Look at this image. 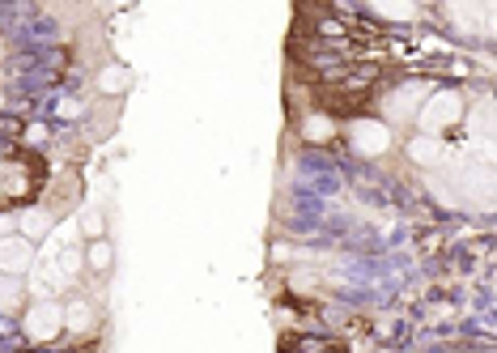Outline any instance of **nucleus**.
<instances>
[{
	"mask_svg": "<svg viewBox=\"0 0 497 353\" xmlns=\"http://www.w3.org/2000/svg\"><path fill=\"white\" fill-rule=\"evenodd\" d=\"M90 319H94L90 302H73V307L64 311V324H68V328H76V333H85V328H90Z\"/></svg>",
	"mask_w": 497,
	"mask_h": 353,
	"instance_id": "nucleus-7",
	"label": "nucleus"
},
{
	"mask_svg": "<svg viewBox=\"0 0 497 353\" xmlns=\"http://www.w3.org/2000/svg\"><path fill=\"white\" fill-rule=\"evenodd\" d=\"M327 132H332V124H327V119H310V124H306V137L310 140H327Z\"/></svg>",
	"mask_w": 497,
	"mask_h": 353,
	"instance_id": "nucleus-12",
	"label": "nucleus"
},
{
	"mask_svg": "<svg viewBox=\"0 0 497 353\" xmlns=\"http://www.w3.org/2000/svg\"><path fill=\"white\" fill-rule=\"evenodd\" d=\"M417 94H425L421 85H408V90H400V94H391V102H387V116L391 119H408L413 116V99Z\"/></svg>",
	"mask_w": 497,
	"mask_h": 353,
	"instance_id": "nucleus-5",
	"label": "nucleus"
},
{
	"mask_svg": "<svg viewBox=\"0 0 497 353\" xmlns=\"http://www.w3.org/2000/svg\"><path fill=\"white\" fill-rule=\"evenodd\" d=\"M85 260L94 264L98 273H107V269H111V260H115L111 243H107V238H94V243H90V252H85Z\"/></svg>",
	"mask_w": 497,
	"mask_h": 353,
	"instance_id": "nucleus-6",
	"label": "nucleus"
},
{
	"mask_svg": "<svg viewBox=\"0 0 497 353\" xmlns=\"http://www.w3.org/2000/svg\"><path fill=\"white\" fill-rule=\"evenodd\" d=\"M47 226H52V217L47 213H21V230H26V238L47 235Z\"/></svg>",
	"mask_w": 497,
	"mask_h": 353,
	"instance_id": "nucleus-9",
	"label": "nucleus"
},
{
	"mask_svg": "<svg viewBox=\"0 0 497 353\" xmlns=\"http://www.w3.org/2000/svg\"><path fill=\"white\" fill-rule=\"evenodd\" d=\"M349 132H353V149L365 157H379L391 149V132H387L382 124H374V119H357Z\"/></svg>",
	"mask_w": 497,
	"mask_h": 353,
	"instance_id": "nucleus-3",
	"label": "nucleus"
},
{
	"mask_svg": "<svg viewBox=\"0 0 497 353\" xmlns=\"http://www.w3.org/2000/svg\"><path fill=\"white\" fill-rule=\"evenodd\" d=\"M26 264H30L26 238H4V243H0V269H4V273H26Z\"/></svg>",
	"mask_w": 497,
	"mask_h": 353,
	"instance_id": "nucleus-4",
	"label": "nucleus"
},
{
	"mask_svg": "<svg viewBox=\"0 0 497 353\" xmlns=\"http://www.w3.org/2000/svg\"><path fill=\"white\" fill-rule=\"evenodd\" d=\"M81 226H85V235H90V238H102V213H98V209H90Z\"/></svg>",
	"mask_w": 497,
	"mask_h": 353,
	"instance_id": "nucleus-11",
	"label": "nucleus"
},
{
	"mask_svg": "<svg viewBox=\"0 0 497 353\" xmlns=\"http://www.w3.org/2000/svg\"><path fill=\"white\" fill-rule=\"evenodd\" d=\"M98 85H102L107 94H119V90L128 85V68H119V64H111V68H107V73L98 77Z\"/></svg>",
	"mask_w": 497,
	"mask_h": 353,
	"instance_id": "nucleus-8",
	"label": "nucleus"
},
{
	"mask_svg": "<svg viewBox=\"0 0 497 353\" xmlns=\"http://www.w3.org/2000/svg\"><path fill=\"white\" fill-rule=\"evenodd\" d=\"M60 328H64V307H56V302H38V307H30L26 311V336L30 341H56Z\"/></svg>",
	"mask_w": 497,
	"mask_h": 353,
	"instance_id": "nucleus-2",
	"label": "nucleus"
},
{
	"mask_svg": "<svg viewBox=\"0 0 497 353\" xmlns=\"http://www.w3.org/2000/svg\"><path fill=\"white\" fill-rule=\"evenodd\" d=\"M408 154L417 157V162H434V157H438V140H434V137H417L413 145H408Z\"/></svg>",
	"mask_w": 497,
	"mask_h": 353,
	"instance_id": "nucleus-10",
	"label": "nucleus"
},
{
	"mask_svg": "<svg viewBox=\"0 0 497 353\" xmlns=\"http://www.w3.org/2000/svg\"><path fill=\"white\" fill-rule=\"evenodd\" d=\"M459 116H463L459 94H429L425 107L417 111V119H421V128H425V132H446L451 124H459Z\"/></svg>",
	"mask_w": 497,
	"mask_h": 353,
	"instance_id": "nucleus-1",
	"label": "nucleus"
}]
</instances>
